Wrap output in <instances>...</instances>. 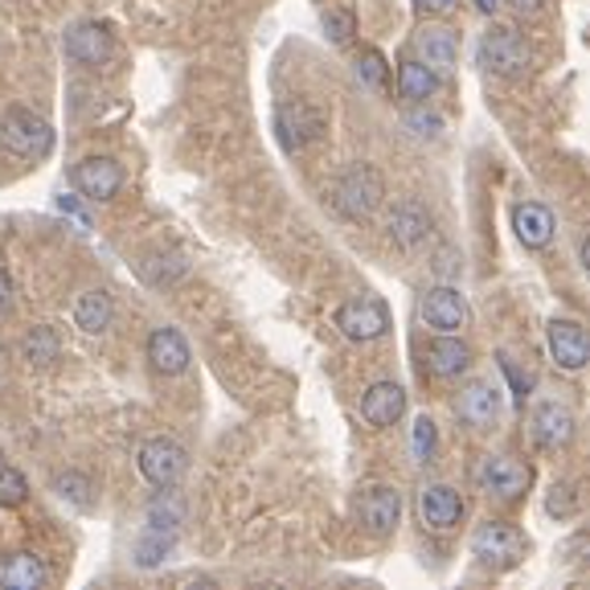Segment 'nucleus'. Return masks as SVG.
Wrapping results in <instances>:
<instances>
[{
    "label": "nucleus",
    "mask_w": 590,
    "mask_h": 590,
    "mask_svg": "<svg viewBox=\"0 0 590 590\" xmlns=\"http://www.w3.org/2000/svg\"><path fill=\"white\" fill-rule=\"evenodd\" d=\"M472 4H476L480 13H488V16H492V13H497V9H500V0H472Z\"/></svg>",
    "instance_id": "obj_39"
},
{
    "label": "nucleus",
    "mask_w": 590,
    "mask_h": 590,
    "mask_svg": "<svg viewBox=\"0 0 590 590\" xmlns=\"http://www.w3.org/2000/svg\"><path fill=\"white\" fill-rule=\"evenodd\" d=\"M472 480L480 488L484 497H497V500H521L533 484V467L525 459H513V455H484Z\"/></svg>",
    "instance_id": "obj_3"
},
{
    "label": "nucleus",
    "mask_w": 590,
    "mask_h": 590,
    "mask_svg": "<svg viewBox=\"0 0 590 590\" xmlns=\"http://www.w3.org/2000/svg\"><path fill=\"white\" fill-rule=\"evenodd\" d=\"M529 431L537 439V447L558 451V447H570V439H575L578 431V419L566 402H537L533 415H529Z\"/></svg>",
    "instance_id": "obj_11"
},
{
    "label": "nucleus",
    "mask_w": 590,
    "mask_h": 590,
    "mask_svg": "<svg viewBox=\"0 0 590 590\" xmlns=\"http://www.w3.org/2000/svg\"><path fill=\"white\" fill-rule=\"evenodd\" d=\"M509 4H513V9H517L521 16H533V13H542L545 0H509Z\"/></svg>",
    "instance_id": "obj_38"
},
{
    "label": "nucleus",
    "mask_w": 590,
    "mask_h": 590,
    "mask_svg": "<svg viewBox=\"0 0 590 590\" xmlns=\"http://www.w3.org/2000/svg\"><path fill=\"white\" fill-rule=\"evenodd\" d=\"M500 370L509 373V382H513L517 398H525V389H529V377H521V373L513 370V361H509V358H500Z\"/></svg>",
    "instance_id": "obj_36"
},
{
    "label": "nucleus",
    "mask_w": 590,
    "mask_h": 590,
    "mask_svg": "<svg viewBox=\"0 0 590 590\" xmlns=\"http://www.w3.org/2000/svg\"><path fill=\"white\" fill-rule=\"evenodd\" d=\"M545 341H549V358L558 361L566 373L587 370L590 341H587V328L578 325V320H549L545 325Z\"/></svg>",
    "instance_id": "obj_12"
},
{
    "label": "nucleus",
    "mask_w": 590,
    "mask_h": 590,
    "mask_svg": "<svg viewBox=\"0 0 590 590\" xmlns=\"http://www.w3.org/2000/svg\"><path fill=\"white\" fill-rule=\"evenodd\" d=\"M148 361H152V370L164 373V377H177V373H185L189 361H193L185 332H181V328H172V325L152 328V337H148Z\"/></svg>",
    "instance_id": "obj_15"
},
{
    "label": "nucleus",
    "mask_w": 590,
    "mask_h": 590,
    "mask_svg": "<svg viewBox=\"0 0 590 590\" xmlns=\"http://www.w3.org/2000/svg\"><path fill=\"white\" fill-rule=\"evenodd\" d=\"M111 54H115V37H111L107 25L99 21H82L75 30L66 33V58L78 66H107Z\"/></svg>",
    "instance_id": "obj_14"
},
{
    "label": "nucleus",
    "mask_w": 590,
    "mask_h": 590,
    "mask_svg": "<svg viewBox=\"0 0 590 590\" xmlns=\"http://www.w3.org/2000/svg\"><path fill=\"white\" fill-rule=\"evenodd\" d=\"M389 238H394V247L406 250V254L427 247V238H431V214H427L419 202H398L394 214H389Z\"/></svg>",
    "instance_id": "obj_19"
},
{
    "label": "nucleus",
    "mask_w": 590,
    "mask_h": 590,
    "mask_svg": "<svg viewBox=\"0 0 590 590\" xmlns=\"http://www.w3.org/2000/svg\"><path fill=\"white\" fill-rule=\"evenodd\" d=\"M406 415V389L398 382H373L361 398V419L370 427H394Z\"/></svg>",
    "instance_id": "obj_20"
},
{
    "label": "nucleus",
    "mask_w": 590,
    "mask_h": 590,
    "mask_svg": "<svg viewBox=\"0 0 590 590\" xmlns=\"http://www.w3.org/2000/svg\"><path fill=\"white\" fill-rule=\"evenodd\" d=\"M13 304V280H9V271H0V311H9Z\"/></svg>",
    "instance_id": "obj_37"
},
{
    "label": "nucleus",
    "mask_w": 590,
    "mask_h": 590,
    "mask_svg": "<svg viewBox=\"0 0 590 590\" xmlns=\"http://www.w3.org/2000/svg\"><path fill=\"white\" fill-rule=\"evenodd\" d=\"M0 144L25 160H46L54 152V127L46 115L30 107H9L0 115Z\"/></svg>",
    "instance_id": "obj_2"
},
{
    "label": "nucleus",
    "mask_w": 590,
    "mask_h": 590,
    "mask_svg": "<svg viewBox=\"0 0 590 590\" xmlns=\"http://www.w3.org/2000/svg\"><path fill=\"white\" fill-rule=\"evenodd\" d=\"M111 320H115V304H111V295L103 292V287H91V292L78 295L75 325L82 328V332L99 337V332H107V328H111Z\"/></svg>",
    "instance_id": "obj_24"
},
{
    "label": "nucleus",
    "mask_w": 590,
    "mask_h": 590,
    "mask_svg": "<svg viewBox=\"0 0 590 590\" xmlns=\"http://www.w3.org/2000/svg\"><path fill=\"white\" fill-rule=\"evenodd\" d=\"M25 497H30V484H25V476L16 472V467H0V509H21L25 504Z\"/></svg>",
    "instance_id": "obj_31"
},
{
    "label": "nucleus",
    "mask_w": 590,
    "mask_h": 590,
    "mask_svg": "<svg viewBox=\"0 0 590 590\" xmlns=\"http://www.w3.org/2000/svg\"><path fill=\"white\" fill-rule=\"evenodd\" d=\"M513 230H517V242L525 250H545L554 242V234H558V222H554L549 205L521 202L513 209Z\"/></svg>",
    "instance_id": "obj_17"
},
{
    "label": "nucleus",
    "mask_w": 590,
    "mask_h": 590,
    "mask_svg": "<svg viewBox=\"0 0 590 590\" xmlns=\"http://www.w3.org/2000/svg\"><path fill=\"white\" fill-rule=\"evenodd\" d=\"M480 63L500 78H525L529 75V63H533V54H529L525 37L513 30V25H497V30L484 33L480 42Z\"/></svg>",
    "instance_id": "obj_5"
},
{
    "label": "nucleus",
    "mask_w": 590,
    "mask_h": 590,
    "mask_svg": "<svg viewBox=\"0 0 590 590\" xmlns=\"http://www.w3.org/2000/svg\"><path fill=\"white\" fill-rule=\"evenodd\" d=\"M320 25H325L332 46H349L353 33H358V13H353V9H325V13H320Z\"/></svg>",
    "instance_id": "obj_28"
},
{
    "label": "nucleus",
    "mask_w": 590,
    "mask_h": 590,
    "mask_svg": "<svg viewBox=\"0 0 590 590\" xmlns=\"http://www.w3.org/2000/svg\"><path fill=\"white\" fill-rule=\"evenodd\" d=\"M427 365L435 377H459V373L472 370V344L459 337V332H439L431 349H427Z\"/></svg>",
    "instance_id": "obj_21"
},
{
    "label": "nucleus",
    "mask_w": 590,
    "mask_h": 590,
    "mask_svg": "<svg viewBox=\"0 0 590 590\" xmlns=\"http://www.w3.org/2000/svg\"><path fill=\"white\" fill-rule=\"evenodd\" d=\"M54 492L63 500H70L75 509H91L94 504V484L91 476H82V472H63V476H54Z\"/></svg>",
    "instance_id": "obj_27"
},
{
    "label": "nucleus",
    "mask_w": 590,
    "mask_h": 590,
    "mask_svg": "<svg viewBox=\"0 0 590 590\" xmlns=\"http://www.w3.org/2000/svg\"><path fill=\"white\" fill-rule=\"evenodd\" d=\"M49 582V570L46 561L30 554V549H21V554H9L4 566H0V587L9 590H42Z\"/></svg>",
    "instance_id": "obj_22"
},
{
    "label": "nucleus",
    "mask_w": 590,
    "mask_h": 590,
    "mask_svg": "<svg viewBox=\"0 0 590 590\" xmlns=\"http://www.w3.org/2000/svg\"><path fill=\"white\" fill-rule=\"evenodd\" d=\"M75 189L87 202H111L124 189V169L111 156H87L75 164Z\"/></svg>",
    "instance_id": "obj_10"
},
{
    "label": "nucleus",
    "mask_w": 590,
    "mask_h": 590,
    "mask_svg": "<svg viewBox=\"0 0 590 590\" xmlns=\"http://www.w3.org/2000/svg\"><path fill=\"white\" fill-rule=\"evenodd\" d=\"M472 554L492 570H513L525 561V533L509 521H484L472 533Z\"/></svg>",
    "instance_id": "obj_4"
},
{
    "label": "nucleus",
    "mask_w": 590,
    "mask_h": 590,
    "mask_svg": "<svg viewBox=\"0 0 590 590\" xmlns=\"http://www.w3.org/2000/svg\"><path fill=\"white\" fill-rule=\"evenodd\" d=\"M435 443H439L435 419L419 415V419H415V431H410V451H415V459H419V464H431V459H435Z\"/></svg>",
    "instance_id": "obj_30"
},
{
    "label": "nucleus",
    "mask_w": 590,
    "mask_h": 590,
    "mask_svg": "<svg viewBox=\"0 0 590 590\" xmlns=\"http://www.w3.org/2000/svg\"><path fill=\"white\" fill-rule=\"evenodd\" d=\"M575 509H578L575 488H570V484H554V488H549V497H545V513L558 517V521H570Z\"/></svg>",
    "instance_id": "obj_33"
},
{
    "label": "nucleus",
    "mask_w": 590,
    "mask_h": 590,
    "mask_svg": "<svg viewBox=\"0 0 590 590\" xmlns=\"http://www.w3.org/2000/svg\"><path fill=\"white\" fill-rule=\"evenodd\" d=\"M402 521V492L389 488V484H377L361 497V525L370 533H394Z\"/></svg>",
    "instance_id": "obj_18"
},
{
    "label": "nucleus",
    "mask_w": 590,
    "mask_h": 590,
    "mask_svg": "<svg viewBox=\"0 0 590 590\" xmlns=\"http://www.w3.org/2000/svg\"><path fill=\"white\" fill-rule=\"evenodd\" d=\"M337 328H341V337L358 344H370V341H382L389 332V308L382 299H373V295H361V299H349L337 308Z\"/></svg>",
    "instance_id": "obj_7"
},
{
    "label": "nucleus",
    "mask_w": 590,
    "mask_h": 590,
    "mask_svg": "<svg viewBox=\"0 0 590 590\" xmlns=\"http://www.w3.org/2000/svg\"><path fill=\"white\" fill-rule=\"evenodd\" d=\"M189 472V455L172 439H148L140 447V476L152 488H177Z\"/></svg>",
    "instance_id": "obj_8"
},
{
    "label": "nucleus",
    "mask_w": 590,
    "mask_h": 590,
    "mask_svg": "<svg viewBox=\"0 0 590 590\" xmlns=\"http://www.w3.org/2000/svg\"><path fill=\"white\" fill-rule=\"evenodd\" d=\"M419 517L427 529H439V533H447V529L459 525V517H464V500L459 492L451 488V484H431V488H422L419 492Z\"/></svg>",
    "instance_id": "obj_16"
},
{
    "label": "nucleus",
    "mask_w": 590,
    "mask_h": 590,
    "mask_svg": "<svg viewBox=\"0 0 590 590\" xmlns=\"http://www.w3.org/2000/svg\"><path fill=\"white\" fill-rule=\"evenodd\" d=\"M455 410H459V419H464L472 431H492L500 422V386L484 382V377L467 382V386L459 389Z\"/></svg>",
    "instance_id": "obj_13"
},
{
    "label": "nucleus",
    "mask_w": 590,
    "mask_h": 590,
    "mask_svg": "<svg viewBox=\"0 0 590 590\" xmlns=\"http://www.w3.org/2000/svg\"><path fill=\"white\" fill-rule=\"evenodd\" d=\"M172 545H177V533L156 529V525H144V533L136 537V566H144V570L160 566L164 554H172Z\"/></svg>",
    "instance_id": "obj_26"
},
{
    "label": "nucleus",
    "mask_w": 590,
    "mask_h": 590,
    "mask_svg": "<svg viewBox=\"0 0 590 590\" xmlns=\"http://www.w3.org/2000/svg\"><path fill=\"white\" fill-rule=\"evenodd\" d=\"M325 132H328L325 111L304 103V99L280 103V107H275V136H280V144L287 148V152H304V148L320 140Z\"/></svg>",
    "instance_id": "obj_6"
},
{
    "label": "nucleus",
    "mask_w": 590,
    "mask_h": 590,
    "mask_svg": "<svg viewBox=\"0 0 590 590\" xmlns=\"http://www.w3.org/2000/svg\"><path fill=\"white\" fill-rule=\"evenodd\" d=\"M398 91H402V99H410V103H427V99L439 91V75L422 63V58H410V63H402V70H398Z\"/></svg>",
    "instance_id": "obj_25"
},
{
    "label": "nucleus",
    "mask_w": 590,
    "mask_h": 590,
    "mask_svg": "<svg viewBox=\"0 0 590 590\" xmlns=\"http://www.w3.org/2000/svg\"><path fill=\"white\" fill-rule=\"evenodd\" d=\"M406 127H415V136H439V120L435 115H427V111H410L406 115Z\"/></svg>",
    "instance_id": "obj_34"
},
{
    "label": "nucleus",
    "mask_w": 590,
    "mask_h": 590,
    "mask_svg": "<svg viewBox=\"0 0 590 590\" xmlns=\"http://www.w3.org/2000/svg\"><path fill=\"white\" fill-rule=\"evenodd\" d=\"M0 467H4V455H0Z\"/></svg>",
    "instance_id": "obj_40"
},
{
    "label": "nucleus",
    "mask_w": 590,
    "mask_h": 590,
    "mask_svg": "<svg viewBox=\"0 0 590 590\" xmlns=\"http://www.w3.org/2000/svg\"><path fill=\"white\" fill-rule=\"evenodd\" d=\"M25 358L33 361V365H54L58 361V332L54 328H33L30 337H25Z\"/></svg>",
    "instance_id": "obj_29"
},
{
    "label": "nucleus",
    "mask_w": 590,
    "mask_h": 590,
    "mask_svg": "<svg viewBox=\"0 0 590 590\" xmlns=\"http://www.w3.org/2000/svg\"><path fill=\"white\" fill-rule=\"evenodd\" d=\"M419 54L435 75H447V70H455V63H459V42H455V33L443 30V25H427V30L419 33Z\"/></svg>",
    "instance_id": "obj_23"
},
{
    "label": "nucleus",
    "mask_w": 590,
    "mask_h": 590,
    "mask_svg": "<svg viewBox=\"0 0 590 590\" xmlns=\"http://www.w3.org/2000/svg\"><path fill=\"white\" fill-rule=\"evenodd\" d=\"M419 316L431 332H459V328H467V316H472V311H467V299L459 287L439 283V287H431V292L422 295Z\"/></svg>",
    "instance_id": "obj_9"
},
{
    "label": "nucleus",
    "mask_w": 590,
    "mask_h": 590,
    "mask_svg": "<svg viewBox=\"0 0 590 590\" xmlns=\"http://www.w3.org/2000/svg\"><path fill=\"white\" fill-rule=\"evenodd\" d=\"M386 202V177L358 160V164H349V169L337 177V185H332V205H337V214L353 222H365L377 209V205Z\"/></svg>",
    "instance_id": "obj_1"
},
{
    "label": "nucleus",
    "mask_w": 590,
    "mask_h": 590,
    "mask_svg": "<svg viewBox=\"0 0 590 590\" xmlns=\"http://www.w3.org/2000/svg\"><path fill=\"white\" fill-rule=\"evenodd\" d=\"M358 78H361V87H370V91H386V58L377 54V49H365L358 58Z\"/></svg>",
    "instance_id": "obj_32"
},
{
    "label": "nucleus",
    "mask_w": 590,
    "mask_h": 590,
    "mask_svg": "<svg viewBox=\"0 0 590 590\" xmlns=\"http://www.w3.org/2000/svg\"><path fill=\"white\" fill-rule=\"evenodd\" d=\"M455 9V0H415V13L422 16H443Z\"/></svg>",
    "instance_id": "obj_35"
}]
</instances>
